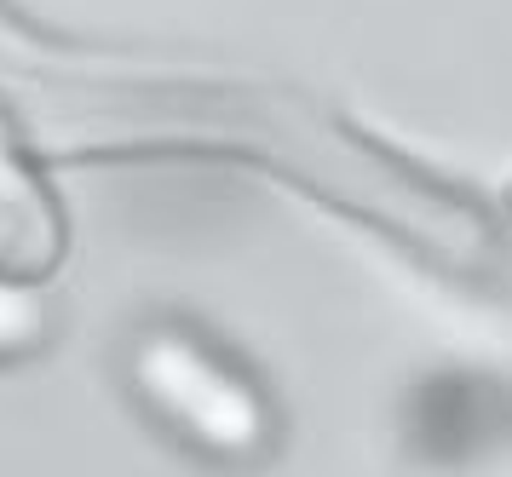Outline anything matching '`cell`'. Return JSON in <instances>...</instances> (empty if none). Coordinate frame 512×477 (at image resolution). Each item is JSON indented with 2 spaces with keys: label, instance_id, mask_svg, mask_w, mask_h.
I'll use <instances>...</instances> for the list:
<instances>
[{
  "label": "cell",
  "instance_id": "obj_1",
  "mask_svg": "<svg viewBox=\"0 0 512 477\" xmlns=\"http://www.w3.org/2000/svg\"><path fill=\"white\" fill-rule=\"evenodd\" d=\"M127 380L167 432L213 460H254L271 437L259 386L185 328H144L127 351Z\"/></svg>",
  "mask_w": 512,
  "mask_h": 477
},
{
  "label": "cell",
  "instance_id": "obj_2",
  "mask_svg": "<svg viewBox=\"0 0 512 477\" xmlns=\"http://www.w3.org/2000/svg\"><path fill=\"white\" fill-rule=\"evenodd\" d=\"M64 253V207L0 127V276H47Z\"/></svg>",
  "mask_w": 512,
  "mask_h": 477
},
{
  "label": "cell",
  "instance_id": "obj_3",
  "mask_svg": "<svg viewBox=\"0 0 512 477\" xmlns=\"http://www.w3.org/2000/svg\"><path fill=\"white\" fill-rule=\"evenodd\" d=\"M47 299L35 294V282L24 276H0V363H18L35 345L47 340Z\"/></svg>",
  "mask_w": 512,
  "mask_h": 477
}]
</instances>
